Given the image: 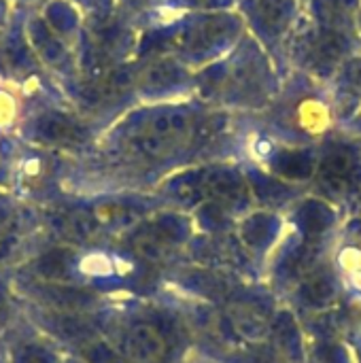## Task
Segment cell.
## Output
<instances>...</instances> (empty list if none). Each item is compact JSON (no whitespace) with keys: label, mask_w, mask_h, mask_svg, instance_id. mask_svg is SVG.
<instances>
[{"label":"cell","mask_w":361,"mask_h":363,"mask_svg":"<svg viewBox=\"0 0 361 363\" xmlns=\"http://www.w3.org/2000/svg\"><path fill=\"white\" fill-rule=\"evenodd\" d=\"M283 74L268 51L249 34L221 60L202 68L198 87L211 102L245 113H262L281 89Z\"/></svg>","instance_id":"6da1fadb"},{"label":"cell","mask_w":361,"mask_h":363,"mask_svg":"<svg viewBox=\"0 0 361 363\" xmlns=\"http://www.w3.org/2000/svg\"><path fill=\"white\" fill-rule=\"evenodd\" d=\"M255 115L272 130V138L294 147H313V140L317 145L334 125L328 85L298 70L283 77L277 98Z\"/></svg>","instance_id":"7a4b0ae2"},{"label":"cell","mask_w":361,"mask_h":363,"mask_svg":"<svg viewBox=\"0 0 361 363\" xmlns=\"http://www.w3.org/2000/svg\"><path fill=\"white\" fill-rule=\"evenodd\" d=\"M360 51V32L340 30L300 13V19L285 49V64L287 72L298 70L317 83L328 85L338 68Z\"/></svg>","instance_id":"3957f363"},{"label":"cell","mask_w":361,"mask_h":363,"mask_svg":"<svg viewBox=\"0 0 361 363\" xmlns=\"http://www.w3.org/2000/svg\"><path fill=\"white\" fill-rule=\"evenodd\" d=\"M245 32V21L236 9L202 11L185 21L177 34V45L189 66L204 68L228 55Z\"/></svg>","instance_id":"277c9868"},{"label":"cell","mask_w":361,"mask_h":363,"mask_svg":"<svg viewBox=\"0 0 361 363\" xmlns=\"http://www.w3.org/2000/svg\"><path fill=\"white\" fill-rule=\"evenodd\" d=\"M247 32L268 51L279 72L287 74L285 49L302 13V0H236Z\"/></svg>","instance_id":"5b68a950"},{"label":"cell","mask_w":361,"mask_h":363,"mask_svg":"<svg viewBox=\"0 0 361 363\" xmlns=\"http://www.w3.org/2000/svg\"><path fill=\"white\" fill-rule=\"evenodd\" d=\"M204 119L187 106H164L149 115L136 130L132 145L147 157H164L194 138Z\"/></svg>","instance_id":"8992f818"},{"label":"cell","mask_w":361,"mask_h":363,"mask_svg":"<svg viewBox=\"0 0 361 363\" xmlns=\"http://www.w3.org/2000/svg\"><path fill=\"white\" fill-rule=\"evenodd\" d=\"M334 125H347L361 108V51L351 55L328 83Z\"/></svg>","instance_id":"52a82bcc"},{"label":"cell","mask_w":361,"mask_h":363,"mask_svg":"<svg viewBox=\"0 0 361 363\" xmlns=\"http://www.w3.org/2000/svg\"><path fill=\"white\" fill-rule=\"evenodd\" d=\"M121 351L132 363H155L162 359L166 351V342L162 334L147 323H138L128 330L121 342Z\"/></svg>","instance_id":"ba28073f"},{"label":"cell","mask_w":361,"mask_h":363,"mask_svg":"<svg viewBox=\"0 0 361 363\" xmlns=\"http://www.w3.org/2000/svg\"><path fill=\"white\" fill-rule=\"evenodd\" d=\"M38 136L53 145H70L81 140V130L62 117H47L38 123Z\"/></svg>","instance_id":"9c48e42d"},{"label":"cell","mask_w":361,"mask_h":363,"mask_svg":"<svg viewBox=\"0 0 361 363\" xmlns=\"http://www.w3.org/2000/svg\"><path fill=\"white\" fill-rule=\"evenodd\" d=\"M85 359L87 363H128L123 357H119L117 351H113L106 345H87Z\"/></svg>","instance_id":"30bf717a"},{"label":"cell","mask_w":361,"mask_h":363,"mask_svg":"<svg viewBox=\"0 0 361 363\" xmlns=\"http://www.w3.org/2000/svg\"><path fill=\"white\" fill-rule=\"evenodd\" d=\"M68 262V253H64V251H53L51 255H47L45 259H40V272L45 274V277H62L64 272H66V264Z\"/></svg>","instance_id":"8fae6325"},{"label":"cell","mask_w":361,"mask_h":363,"mask_svg":"<svg viewBox=\"0 0 361 363\" xmlns=\"http://www.w3.org/2000/svg\"><path fill=\"white\" fill-rule=\"evenodd\" d=\"M19 363H53V359L49 353H45L40 349H30L19 357Z\"/></svg>","instance_id":"7c38bea8"},{"label":"cell","mask_w":361,"mask_h":363,"mask_svg":"<svg viewBox=\"0 0 361 363\" xmlns=\"http://www.w3.org/2000/svg\"><path fill=\"white\" fill-rule=\"evenodd\" d=\"M345 128H349L351 132H355L357 136H361V108L357 111V115H355V117H353V119H351V121L345 125Z\"/></svg>","instance_id":"4fadbf2b"},{"label":"cell","mask_w":361,"mask_h":363,"mask_svg":"<svg viewBox=\"0 0 361 363\" xmlns=\"http://www.w3.org/2000/svg\"><path fill=\"white\" fill-rule=\"evenodd\" d=\"M6 315V300H4V296L0 294V317H4Z\"/></svg>","instance_id":"5bb4252c"},{"label":"cell","mask_w":361,"mask_h":363,"mask_svg":"<svg viewBox=\"0 0 361 363\" xmlns=\"http://www.w3.org/2000/svg\"><path fill=\"white\" fill-rule=\"evenodd\" d=\"M357 32H360V36H361V2H360V9H357Z\"/></svg>","instance_id":"9a60e30c"}]
</instances>
